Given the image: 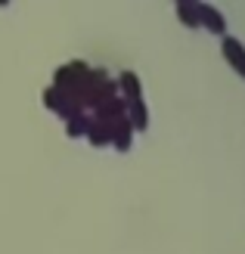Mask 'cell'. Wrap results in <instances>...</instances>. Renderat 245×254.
I'll return each instance as SVG.
<instances>
[{
	"label": "cell",
	"mask_w": 245,
	"mask_h": 254,
	"mask_svg": "<svg viewBox=\"0 0 245 254\" xmlns=\"http://www.w3.org/2000/svg\"><path fill=\"white\" fill-rule=\"evenodd\" d=\"M90 65H84V62H69V65H59L56 68V90H72L75 84H81L87 78Z\"/></svg>",
	"instance_id": "6da1fadb"
},
{
	"label": "cell",
	"mask_w": 245,
	"mask_h": 254,
	"mask_svg": "<svg viewBox=\"0 0 245 254\" xmlns=\"http://www.w3.org/2000/svg\"><path fill=\"white\" fill-rule=\"evenodd\" d=\"M127 115V103L121 96H115V99H106V103H99L96 109H93V121H99V124H112V121H118V118H124Z\"/></svg>",
	"instance_id": "7a4b0ae2"
},
{
	"label": "cell",
	"mask_w": 245,
	"mask_h": 254,
	"mask_svg": "<svg viewBox=\"0 0 245 254\" xmlns=\"http://www.w3.org/2000/svg\"><path fill=\"white\" fill-rule=\"evenodd\" d=\"M131 139H134V127H131V121H127V118H118V121L109 124V143L118 146V152L131 149Z\"/></svg>",
	"instance_id": "3957f363"
},
{
	"label": "cell",
	"mask_w": 245,
	"mask_h": 254,
	"mask_svg": "<svg viewBox=\"0 0 245 254\" xmlns=\"http://www.w3.org/2000/svg\"><path fill=\"white\" fill-rule=\"evenodd\" d=\"M199 22H202L211 34H224V28H227L224 12L214 9V6H208V3H199Z\"/></svg>",
	"instance_id": "277c9868"
},
{
	"label": "cell",
	"mask_w": 245,
	"mask_h": 254,
	"mask_svg": "<svg viewBox=\"0 0 245 254\" xmlns=\"http://www.w3.org/2000/svg\"><path fill=\"white\" fill-rule=\"evenodd\" d=\"M118 93H121L124 103H140V99H143V87H140L134 71H124L118 78Z\"/></svg>",
	"instance_id": "5b68a950"
},
{
	"label": "cell",
	"mask_w": 245,
	"mask_h": 254,
	"mask_svg": "<svg viewBox=\"0 0 245 254\" xmlns=\"http://www.w3.org/2000/svg\"><path fill=\"white\" fill-rule=\"evenodd\" d=\"M221 47H224V59H227L233 68H239L242 62H245V47H242L239 37H224Z\"/></svg>",
	"instance_id": "8992f818"
},
{
	"label": "cell",
	"mask_w": 245,
	"mask_h": 254,
	"mask_svg": "<svg viewBox=\"0 0 245 254\" xmlns=\"http://www.w3.org/2000/svg\"><path fill=\"white\" fill-rule=\"evenodd\" d=\"M124 118L131 121L134 130H146V127H149V112L143 106V99H140V103H127V115Z\"/></svg>",
	"instance_id": "52a82bcc"
},
{
	"label": "cell",
	"mask_w": 245,
	"mask_h": 254,
	"mask_svg": "<svg viewBox=\"0 0 245 254\" xmlns=\"http://www.w3.org/2000/svg\"><path fill=\"white\" fill-rule=\"evenodd\" d=\"M90 124H93V118H90L87 112H78V115H72L66 121V130H69V136H87Z\"/></svg>",
	"instance_id": "ba28073f"
},
{
	"label": "cell",
	"mask_w": 245,
	"mask_h": 254,
	"mask_svg": "<svg viewBox=\"0 0 245 254\" xmlns=\"http://www.w3.org/2000/svg\"><path fill=\"white\" fill-rule=\"evenodd\" d=\"M177 16L186 28H202L199 22V3H177Z\"/></svg>",
	"instance_id": "9c48e42d"
},
{
	"label": "cell",
	"mask_w": 245,
	"mask_h": 254,
	"mask_svg": "<svg viewBox=\"0 0 245 254\" xmlns=\"http://www.w3.org/2000/svg\"><path fill=\"white\" fill-rule=\"evenodd\" d=\"M87 139L93 146H109V124L93 121V124H90V130H87Z\"/></svg>",
	"instance_id": "30bf717a"
},
{
	"label": "cell",
	"mask_w": 245,
	"mask_h": 254,
	"mask_svg": "<svg viewBox=\"0 0 245 254\" xmlns=\"http://www.w3.org/2000/svg\"><path fill=\"white\" fill-rule=\"evenodd\" d=\"M66 103H69V99H66V93H62V90H56V87H47V90H44V106H47V109L59 112L62 106H66Z\"/></svg>",
	"instance_id": "8fae6325"
},
{
	"label": "cell",
	"mask_w": 245,
	"mask_h": 254,
	"mask_svg": "<svg viewBox=\"0 0 245 254\" xmlns=\"http://www.w3.org/2000/svg\"><path fill=\"white\" fill-rule=\"evenodd\" d=\"M236 71H239V74H242V78H245V62H242V65H239V68H236Z\"/></svg>",
	"instance_id": "7c38bea8"
}]
</instances>
